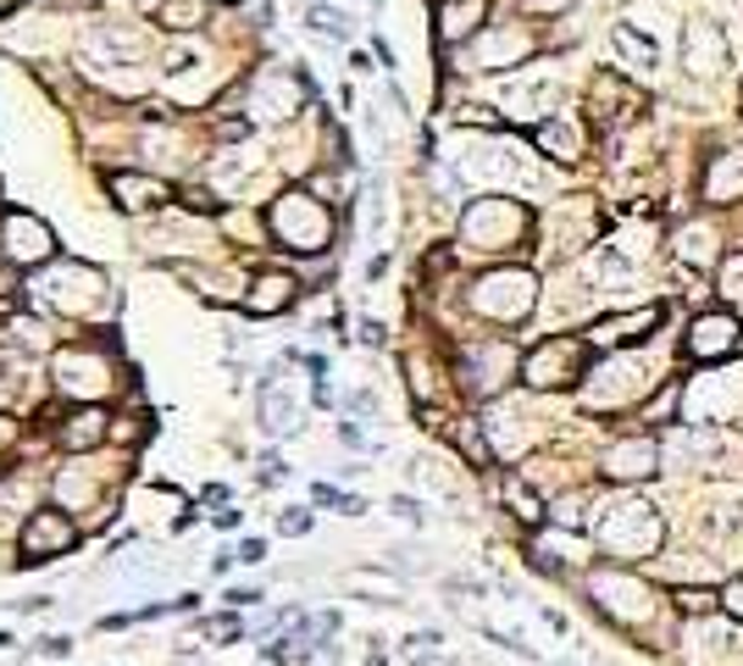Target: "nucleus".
Segmentation results:
<instances>
[{"mask_svg":"<svg viewBox=\"0 0 743 666\" xmlns=\"http://www.w3.org/2000/svg\"><path fill=\"white\" fill-rule=\"evenodd\" d=\"M266 228H272L278 244H289L294 256H316V250L333 244V211H327L316 195H305V189H283V195L272 200V211H266Z\"/></svg>","mask_w":743,"mask_h":666,"instance_id":"f257e3e1","label":"nucleus"},{"mask_svg":"<svg viewBox=\"0 0 743 666\" xmlns=\"http://www.w3.org/2000/svg\"><path fill=\"white\" fill-rule=\"evenodd\" d=\"M527 228H533V211L511 195H483L461 217V233H467L472 250H511V244L527 239Z\"/></svg>","mask_w":743,"mask_h":666,"instance_id":"f03ea898","label":"nucleus"},{"mask_svg":"<svg viewBox=\"0 0 743 666\" xmlns=\"http://www.w3.org/2000/svg\"><path fill=\"white\" fill-rule=\"evenodd\" d=\"M599 544H605V555H616V561L649 555V550L660 544V517H655V506H649V500H621V506H610L605 522H599Z\"/></svg>","mask_w":743,"mask_h":666,"instance_id":"7ed1b4c3","label":"nucleus"},{"mask_svg":"<svg viewBox=\"0 0 743 666\" xmlns=\"http://www.w3.org/2000/svg\"><path fill=\"white\" fill-rule=\"evenodd\" d=\"M588 362H594V351H588L583 340H572V333H561V340H544V345L522 362V378H527L533 389H572V384L588 378Z\"/></svg>","mask_w":743,"mask_h":666,"instance_id":"20e7f679","label":"nucleus"},{"mask_svg":"<svg viewBox=\"0 0 743 666\" xmlns=\"http://www.w3.org/2000/svg\"><path fill=\"white\" fill-rule=\"evenodd\" d=\"M472 311L478 316H494V322H522L533 311V272H489L478 289H472Z\"/></svg>","mask_w":743,"mask_h":666,"instance_id":"39448f33","label":"nucleus"},{"mask_svg":"<svg viewBox=\"0 0 743 666\" xmlns=\"http://www.w3.org/2000/svg\"><path fill=\"white\" fill-rule=\"evenodd\" d=\"M79 544V528H73V517L67 511H34L23 528H18V566H45L51 555H62V550H73Z\"/></svg>","mask_w":743,"mask_h":666,"instance_id":"423d86ee","label":"nucleus"},{"mask_svg":"<svg viewBox=\"0 0 743 666\" xmlns=\"http://www.w3.org/2000/svg\"><path fill=\"white\" fill-rule=\"evenodd\" d=\"M106 356H101V345H67L62 356H56V389L62 395H73V400H95V395H106Z\"/></svg>","mask_w":743,"mask_h":666,"instance_id":"0eeeda50","label":"nucleus"},{"mask_svg":"<svg viewBox=\"0 0 743 666\" xmlns=\"http://www.w3.org/2000/svg\"><path fill=\"white\" fill-rule=\"evenodd\" d=\"M51 250H56V233L34 211H12L0 222V256L12 267H40V261H51Z\"/></svg>","mask_w":743,"mask_h":666,"instance_id":"6e6552de","label":"nucleus"},{"mask_svg":"<svg viewBox=\"0 0 743 666\" xmlns=\"http://www.w3.org/2000/svg\"><path fill=\"white\" fill-rule=\"evenodd\" d=\"M45 289H51V300H56L62 311H101L106 272H101V267H84V261H62Z\"/></svg>","mask_w":743,"mask_h":666,"instance_id":"1a4fd4ad","label":"nucleus"},{"mask_svg":"<svg viewBox=\"0 0 743 666\" xmlns=\"http://www.w3.org/2000/svg\"><path fill=\"white\" fill-rule=\"evenodd\" d=\"M737 340H743V322L726 316V311H710V316H699L693 333H688V356H693V362H715V356H732Z\"/></svg>","mask_w":743,"mask_h":666,"instance_id":"9d476101","label":"nucleus"},{"mask_svg":"<svg viewBox=\"0 0 743 666\" xmlns=\"http://www.w3.org/2000/svg\"><path fill=\"white\" fill-rule=\"evenodd\" d=\"M699 195H704L710 206H737V200H743V150H715V156H704Z\"/></svg>","mask_w":743,"mask_h":666,"instance_id":"9b49d317","label":"nucleus"},{"mask_svg":"<svg viewBox=\"0 0 743 666\" xmlns=\"http://www.w3.org/2000/svg\"><path fill=\"white\" fill-rule=\"evenodd\" d=\"M682 62H688V79H715L721 67H732L726 34H721L715 23H693L688 40H682Z\"/></svg>","mask_w":743,"mask_h":666,"instance_id":"f8f14e48","label":"nucleus"},{"mask_svg":"<svg viewBox=\"0 0 743 666\" xmlns=\"http://www.w3.org/2000/svg\"><path fill=\"white\" fill-rule=\"evenodd\" d=\"M305 95H311L305 73H261L255 79V112L261 117H294Z\"/></svg>","mask_w":743,"mask_h":666,"instance_id":"ddd939ff","label":"nucleus"},{"mask_svg":"<svg viewBox=\"0 0 743 666\" xmlns=\"http://www.w3.org/2000/svg\"><path fill=\"white\" fill-rule=\"evenodd\" d=\"M655 461H660V445H655L649 434H638V439H616V445L605 450V478L632 483V478H649Z\"/></svg>","mask_w":743,"mask_h":666,"instance_id":"4468645a","label":"nucleus"},{"mask_svg":"<svg viewBox=\"0 0 743 666\" xmlns=\"http://www.w3.org/2000/svg\"><path fill=\"white\" fill-rule=\"evenodd\" d=\"M294 294H300V283H294L289 272H261V278L239 294V305H244V316H278V311L294 305Z\"/></svg>","mask_w":743,"mask_h":666,"instance_id":"2eb2a0df","label":"nucleus"},{"mask_svg":"<svg viewBox=\"0 0 743 666\" xmlns=\"http://www.w3.org/2000/svg\"><path fill=\"white\" fill-rule=\"evenodd\" d=\"M660 305H638V311H627V316H605L599 327H594V345H638V340H649V333L660 327Z\"/></svg>","mask_w":743,"mask_h":666,"instance_id":"dca6fc26","label":"nucleus"},{"mask_svg":"<svg viewBox=\"0 0 743 666\" xmlns=\"http://www.w3.org/2000/svg\"><path fill=\"white\" fill-rule=\"evenodd\" d=\"M106 189H112V200H117L123 211H156V206H167V195H172L161 178H145V173H112Z\"/></svg>","mask_w":743,"mask_h":666,"instance_id":"f3484780","label":"nucleus"},{"mask_svg":"<svg viewBox=\"0 0 743 666\" xmlns=\"http://www.w3.org/2000/svg\"><path fill=\"white\" fill-rule=\"evenodd\" d=\"M467 395H494L505 378H511V351L505 345H472L467 356Z\"/></svg>","mask_w":743,"mask_h":666,"instance_id":"a211bd4d","label":"nucleus"},{"mask_svg":"<svg viewBox=\"0 0 743 666\" xmlns=\"http://www.w3.org/2000/svg\"><path fill=\"white\" fill-rule=\"evenodd\" d=\"M610 51H616V62L632 67V73H655V67H660V45H655L649 34H638L632 23H616V29H610Z\"/></svg>","mask_w":743,"mask_h":666,"instance_id":"6ab92c4d","label":"nucleus"},{"mask_svg":"<svg viewBox=\"0 0 743 666\" xmlns=\"http://www.w3.org/2000/svg\"><path fill=\"white\" fill-rule=\"evenodd\" d=\"M489 7L483 0H450V7H439V45H461L483 29Z\"/></svg>","mask_w":743,"mask_h":666,"instance_id":"aec40b11","label":"nucleus"},{"mask_svg":"<svg viewBox=\"0 0 743 666\" xmlns=\"http://www.w3.org/2000/svg\"><path fill=\"white\" fill-rule=\"evenodd\" d=\"M112 439V423H106V412H95V406H84L67 428H62V450H95V445H106Z\"/></svg>","mask_w":743,"mask_h":666,"instance_id":"412c9836","label":"nucleus"},{"mask_svg":"<svg viewBox=\"0 0 743 666\" xmlns=\"http://www.w3.org/2000/svg\"><path fill=\"white\" fill-rule=\"evenodd\" d=\"M261 428H266V434H294V428H300L294 400L278 395V373H266V384H261Z\"/></svg>","mask_w":743,"mask_h":666,"instance_id":"4be33fe9","label":"nucleus"},{"mask_svg":"<svg viewBox=\"0 0 743 666\" xmlns=\"http://www.w3.org/2000/svg\"><path fill=\"white\" fill-rule=\"evenodd\" d=\"M305 29L322 34V40H333V45H344V40L355 34V18H349L344 7H327V0H316V7L305 12Z\"/></svg>","mask_w":743,"mask_h":666,"instance_id":"5701e85b","label":"nucleus"},{"mask_svg":"<svg viewBox=\"0 0 743 666\" xmlns=\"http://www.w3.org/2000/svg\"><path fill=\"white\" fill-rule=\"evenodd\" d=\"M156 23H161L167 34H189V29L206 23V0H161V7H156Z\"/></svg>","mask_w":743,"mask_h":666,"instance_id":"b1692460","label":"nucleus"},{"mask_svg":"<svg viewBox=\"0 0 743 666\" xmlns=\"http://www.w3.org/2000/svg\"><path fill=\"white\" fill-rule=\"evenodd\" d=\"M533 139H538L550 156H561V162H572V156H577V128H572V123H561V117L538 123V128H533Z\"/></svg>","mask_w":743,"mask_h":666,"instance_id":"393cba45","label":"nucleus"},{"mask_svg":"<svg viewBox=\"0 0 743 666\" xmlns=\"http://www.w3.org/2000/svg\"><path fill=\"white\" fill-rule=\"evenodd\" d=\"M677 605H682L688 616H710V611L721 605V594H710V589H682V594H677Z\"/></svg>","mask_w":743,"mask_h":666,"instance_id":"a878e982","label":"nucleus"},{"mask_svg":"<svg viewBox=\"0 0 743 666\" xmlns=\"http://www.w3.org/2000/svg\"><path fill=\"white\" fill-rule=\"evenodd\" d=\"M505 495H511V506H516V517H522V522H538V517H544V511H538V500L527 495V483H516V478H511V483H505Z\"/></svg>","mask_w":743,"mask_h":666,"instance_id":"bb28decb","label":"nucleus"},{"mask_svg":"<svg viewBox=\"0 0 743 666\" xmlns=\"http://www.w3.org/2000/svg\"><path fill=\"white\" fill-rule=\"evenodd\" d=\"M150 428H156V423H150ZM150 428H145V417H117V423H112V439H117V445H139Z\"/></svg>","mask_w":743,"mask_h":666,"instance_id":"cd10ccee","label":"nucleus"},{"mask_svg":"<svg viewBox=\"0 0 743 666\" xmlns=\"http://www.w3.org/2000/svg\"><path fill=\"white\" fill-rule=\"evenodd\" d=\"M278 533H311V511H305V506L278 511Z\"/></svg>","mask_w":743,"mask_h":666,"instance_id":"c85d7f7f","label":"nucleus"},{"mask_svg":"<svg viewBox=\"0 0 743 666\" xmlns=\"http://www.w3.org/2000/svg\"><path fill=\"white\" fill-rule=\"evenodd\" d=\"M721 294H732V300L743 294V256H732V261L721 267Z\"/></svg>","mask_w":743,"mask_h":666,"instance_id":"c756f323","label":"nucleus"},{"mask_svg":"<svg viewBox=\"0 0 743 666\" xmlns=\"http://www.w3.org/2000/svg\"><path fill=\"white\" fill-rule=\"evenodd\" d=\"M184 206L189 211H217V195L211 189H184Z\"/></svg>","mask_w":743,"mask_h":666,"instance_id":"7c9ffc66","label":"nucleus"},{"mask_svg":"<svg viewBox=\"0 0 743 666\" xmlns=\"http://www.w3.org/2000/svg\"><path fill=\"white\" fill-rule=\"evenodd\" d=\"M671 406H677V384H666V395L649 406V423H666V417H671Z\"/></svg>","mask_w":743,"mask_h":666,"instance_id":"2f4dec72","label":"nucleus"},{"mask_svg":"<svg viewBox=\"0 0 743 666\" xmlns=\"http://www.w3.org/2000/svg\"><path fill=\"white\" fill-rule=\"evenodd\" d=\"M721 605H726L732 616H743V577H732V583H726V594H721Z\"/></svg>","mask_w":743,"mask_h":666,"instance_id":"473e14b6","label":"nucleus"},{"mask_svg":"<svg viewBox=\"0 0 743 666\" xmlns=\"http://www.w3.org/2000/svg\"><path fill=\"white\" fill-rule=\"evenodd\" d=\"M206 633L211 638H233L239 633V616H217V622H206Z\"/></svg>","mask_w":743,"mask_h":666,"instance_id":"72a5a7b5","label":"nucleus"},{"mask_svg":"<svg viewBox=\"0 0 743 666\" xmlns=\"http://www.w3.org/2000/svg\"><path fill=\"white\" fill-rule=\"evenodd\" d=\"M239 561H250V566L266 561V544H261V539H244V544H239Z\"/></svg>","mask_w":743,"mask_h":666,"instance_id":"f704fd0d","label":"nucleus"},{"mask_svg":"<svg viewBox=\"0 0 743 666\" xmlns=\"http://www.w3.org/2000/svg\"><path fill=\"white\" fill-rule=\"evenodd\" d=\"M572 0H522V12H566Z\"/></svg>","mask_w":743,"mask_h":666,"instance_id":"c9c22d12","label":"nucleus"},{"mask_svg":"<svg viewBox=\"0 0 743 666\" xmlns=\"http://www.w3.org/2000/svg\"><path fill=\"white\" fill-rule=\"evenodd\" d=\"M283 472H289V467H283V461H278V456H266V461H261V483H278V478H283Z\"/></svg>","mask_w":743,"mask_h":666,"instance_id":"e433bc0d","label":"nucleus"},{"mask_svg":"<svg viewBox=\"0 0 743 666\" xmlns=\"http://www.w3.org/2000/svg\"><path fill=\"white\" fill-rule=\"evenodd\" d=\"M360 340L366 345H384V322H360Z\"/></svg>","mask_w":743,"mask_h":666,"instance_id":"4c0bfd02","label":"nucleus"},{"mask_svg":"<svg viewBox=\"0 0 743 666\" xmlns=\"http://www.w3.org/2000/svg\"><path fill=\"white\" fill-rule=\"evenodd\" d=\"M395 511H400V517H406V522H417V517H422V506H417V500H406V495H400V500H395Z\"/></svg>","mask_w":743,"mask_h":666,"instance_id":"58836bf2","label":"nucleus"},{"mask_svg":"<svg viewBox=\"0 0 743 666\" xmlns=\"http://www.w3.org/2000/svg\"><path fill=\"white\" fill-rule=\"evenodd\" d=\"M12 7H18V0H0V18H7V12H12Z\"/></svg>","mask_w":743,"mask_h":666,"instance_id":"ea45409f","label":"nucleus"},{"mask_svg":"<svg viewBox=\"0 0 743 666\" xmlns=\"http://www.w3.org/2000/svg\"><path fill=\"white\" fill-rule=\"evenodd\" d=\"M0 478H7V461H0Z\"/></svg>","mask_w":743,"mask_h":666,"instance_id":"a19ab883","label":"nucleus"},{"mask_svg":"<svg viewBox=\"0 0 743 666\" xmlns=\"http://www.w3.org/2000/svg\"><path fill=\"white\" fill-rule=\"evenodd\" d=\"M222 7H233V0H222Z\"/></svg>","mask_w":743,"mask_h":666,"instance_id":"79ce46f5","label":"nucleus"}]
</instances>
